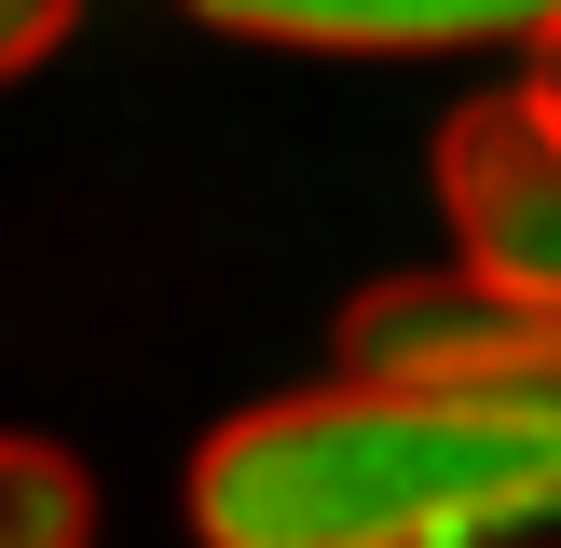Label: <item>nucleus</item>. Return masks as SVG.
I'll list each match as a JSON object with an SVG mask.
<instances>
[{
	"label": "nucleus",
	"instance_id": "f257e3e1",
	"mask_svg": "<svg viewBox=\"0 0 561 548\" xmlns=\"http://www.w3.org/2000/svg\"><path fill=\"white\" fill-rule=\"evenodd\" d=\"M520 521H561V398L343 370L192 453V535L219 548H466Z\"/></svg>",
	"mask_w": 561,
	"mask_h": 548
},
{
	"label": "nucleus",
	"instance_id": "f03ea898",
	"mask_svg": "<svg viewBox=\"0 0 561 548\" xmlns=\"http://www.w3.org/2000/svg\"><path fill=\"white\" fill-rule=\"evenodd\" d=\"M438 206H453L466 274L561 301V96L548 82H493L438 124Z\"/></svg>",
	"mask_w": 561,
	"mask_h": 548
},
{
	"label": "nucleus",
	"instance_id": "7ed1b4c3",
	"mask_svg": "<svg viewBox=\"0 0 561 548\" xmlns=\"http://www.w3.org/2000/svg\"><path fill=\"white\" fill-rule=\"evenodd\" d=\"M192 14L288 55H466V42H548L561 0H192Z\"/></svg>",
	"mask_w": 561,
	"mask_h": 548
},
{
	"label": "nucleus",
	"instance_id": "20e7f679",
	"mask_svg": "<svg viewBox=\"0 0 561 548\" xmlns=\"http://www.w3.org/2000/svg\"><path fill=\"white\" fill-rule=\"evenodd\" d=\"M96 535V480L55 438H0V548H82Z\"/></svg>",
	"mask_w": 561,
	"mask_h": 548
},
{
	"label": "nucleus",
	"instance_id": "39448f33",
	"mask_svg": "<svg viewBox=\"0 0 561 548\" xmlns=\"http://www.w3.org/2000/svg\"><path fill=\"white\" fill-rule=\"evenodd\" d=\"M69 27H82V0H0V82H27Z\"/></svg>",
	"mask_w": 561,
	"mask_h": 548
},
{
	"label": "nucleus",
	"instance_id": "423d86ee",
	"mask_svg": "<svg viewBox=\"0 0 561 548\" xmlns=\"http://www.w3.org/2000/svg\"><path fill=\"white\" fill-rule=\"evenodd\" d=\"M535 82H548V96H561V27H548V42H535Z\"/></svg>",
	"mask_w": 561,
	"mask_h": 548
}]
</instances>
